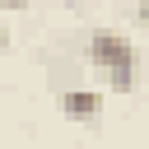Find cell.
Segmentation results:
<instances>
[{"label":"cell","instance_id":"7","mask_svg":"<svg viewBox=\"0 0 149 149\" xmlns=\"http://www.w3.org/2000/svg\"><path fill=\"white\" fill-rule=\"evenodd\" d=\"M65 5H74V0H65Z\"/></svg>","mask_w":149,"mask_h":149},{"label":"cell","instance_id":"5","mask_svg":"<svg viewBox=\"0 0 149 149\" xmlns=\"http://www.w3.org/2000/svg\"><path fill=\"white\" fill-rule=\"evenodd\" d=\"M5 47H9V28L0 23V51H5Z\"/></svg>","mask_w":149,"mask_h":149},{"label":"cell","instance_id":"2","mask_svg":"<svg viewBox=\"0 0 149 149\" xmlns=\"http://www.w3.org/2000/svg\"><path fill=\"white\" fill-rule=\"evenodd\" d=\"M61 112H65L70 121H98L102 93H93V88H65V93H61Z\"/></svg>","mask_w":149,"mask_h":149},{"label":"cell","instance_id":"6","mask_svg":"<svg viewBox=\"0 0 149 149\" xmlns=\"http://www.w3.org/2000/svg\"><path fill=\"white\" fill-rule=\"evenodd\" d=\"M144 112H149V102H144Z\"/></svg>","mask_w":149,"mask_h":149},{"label":"cell","instance_id":"1","mask_svg":"<svg viewBox=\"0 0 149 149\" xmlns=\"http://www.w3.org/2000/svg\"><path fill=\"white\" fill-rule=\"evenodd\" d=\"M88 61H93V70L107 74V84H112L116 93H130V88H135V47H130L126 33H116V28H93V33H88Z\"/></svg>","mask_w":149,"mask_h":149},{"label":"cell","instance_id":"4","mask_svg":"<svg viewBox=\"0 0 149 149\" xmlns=\"http://www.w3.org/2000/svg\"><path fill=\"white\" fill-rule=\"evenodd\" d=\"M135 19H140V23H149V0H140V9H135Z\"/></svg>","mask_w":149,"mask_h":149},{"label":"cell","instance_id":"3","mask_svg":"<svg viewBox=\"0 0 149 149\" xmlns=\"http://www.w3.org/2000/svg\"><path fill=\"white\" fill-rule=\"evenodd\" d=\"M0 9H28V0H0Z\"/></svg>","mask_w":149,"mask_h":149}]
</instances>
